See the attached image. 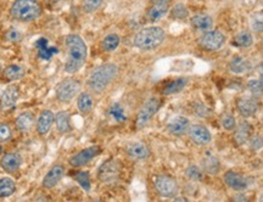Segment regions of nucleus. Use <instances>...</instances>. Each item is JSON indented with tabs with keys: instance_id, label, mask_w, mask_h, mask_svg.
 Wrapping results in <instances>:
<instances>
[{
	"instance_id": "f257e3e1",
	"label": "nucleus",
	"mask_w": 263,
	"mask_h": 202,
	"mask_svg": "<svg viewBox=\"0 0 263 202\" xmlns=\"http://www.w3.org/2000/svg\"><path fill=\"white\" fill-rule=\"evenodd\" d=\"M65 45L68 50V59L65 64L67 74H76L83 67L88 56V48L85 42L78 34H68L65 39Z\"/></svg>"
},
{
	"instance_id": "f03ea898",
	"label": "nucleus",
	"mask_w": 263,
	"mask_h": 202,
	"mask_svg": "<svg viewBox=\"0 0 263 202\" xmlns=\"http://www.w3.org/2000/svg\"><path fill=\"white\" fill-rule=\"evenodd\" d=\"M118 75V67L115 64H104L91 71L88 78V87L95 94H101Z\"/></svg>"
},
{
	"instance_id": "7ed1b4c3",
	"label": "nucleus",
	"mask_w": 263,
	"mask_h": 202,
	"mask_svg": "<svg viewBox=\"0 0 263 202\" xmlns=\"http://www.w3.org/2000/svg\"><path fill=\"white\" fill-rule=\"evenodd\" d=\"M164 38H166V32L162 28L156 27V26H151V27L140 29L134 35L133 45L136 48L140 49V50L150 51L159 48L163 43Z\"/></svg>"
},
{
	"instance_id": "20e7f679",
	"label": "nucleus",
	"mask_w": 263,
	"mask_h": 202,
	"mask_svg": "<svg viewBox=\"0 0 263 202\" xmlns=\"http://www.w3.org/2000/svg\"><path fill=\"white\" fill-rule=\"evenodd\" d=\"M43 14L41 3L37 0H16L10 9L12 19L21 22H31L39 19Z\"/></svg>"
},
{
	"instance_id": "39448f33",
	"label": "nucleus",
	"mask_w": 263,
	"mask_h": 202,
	"mask_svg": "<svg viewBox=\"0 0 263 202\" xmlns=\"http://www.w3.org/2000/svg\"><path fill=\"white\" fill-rule=\"evenodd\" d=\"M161 107V100L156 97H151L144 102V105L141 106V108L138 112L137 121H136V127L138 129H143L149 124V122L153 120L154 116L157 114V111Z\"/></svg>"
},
{
	"instance_id": "423d86ee",
	"label": "nucleus",
	"mask_w": 263,
	"mask_h": 202,
	"mask_svg": "<svg viewBox=\"0 0 263 202\" xmlns=\"http://www.w3.org/2000/svg\"><path fill=\"white\" fill-rule=\"evenodd\" d=\"M81 91V83L74 78H66L55 89L57 99L61 102H70Z\"/></svg>"
},
{
	"instance_id": "0eeeda50",
	"label": "nucleus",
	"mask_w": 263,
	"mask_h": 202,
	"mask_svg": "<svg viewBox=\"0 0 263 202\" xmlns=\"http://www.w3.org/2000/svg\"><path fill=\"white\" fill-rule=\"evenodd\" d=\"M154 185H155L156 193L162 197L173 198L179 193L178 183H177V180L174 178L170 177V175H157L155 178V181H154Z\"/></svg>"
},
{
	"instance_id": "6e6552de",
	"label": "nucleus",
	"mask_w": 263,
	"mask_h": 202,
	"mask_svg": "<svg viewBox=\"0 0 263 202\" xmlns=\"http://www.w3.org/2000/svg\"><path fill=\"white\" fill-rule=\"evenodd\" d=\"M121 173V164L117 160H107L99 167L98 178L103 183L111 184L116 183L120 178Z\"/></svg>"
},
{
	"instance_id": "1a4fd4ad",
	"label": "nucleus",
	"mask_w": 263,
	"mask_h": 202,
	"mask_svg": "<svg viewBox=\"0 0 263 202\" xmlns=\"http://www.w3.org/2000/svg\"><path fill=\"white\" fill-rule=\"evenodd\" d=\"M226 38L222 32L219 31H206L199 39V45L203 50L216 51L219 50L224 45Z\"/></svg>"
},
{
	"instance_id": "9d476101",
	"label": "nucleus",
	"mask_w": 263,
	"mask_h": 202,
	"mask_svg": "<svg viewBox=\"0 0 263 202\" xmlns=\"http://www.w3.org/2000/svg\"><path fill=\"white\" fill-rule=\"evenodd\" d=\"M101 148L98 146V145H94V146H89L87 149H83L80 152L73 155L70 158V164L72 167H83V166L88 164L90 161H93L98 155H100Z\"/></svg>"
},
{
	"instance_id": "9b49d317",
	"label": "nucleus",
	"mask_w": 263,
	"mask_h": 202,
	"mask_svg": "<svg viewBox=\"0 0 263 202\" xmlns=\"http://www.w3.org/2000/svg\"><path fill=\"white\" fill-rule=\"evenodd\" d=\"M20 98V90L16 85H9L0 97V110L8 112L14 110Z\"/></svg>"
},
{
	"instance_id": "f8f14e48",
	"label": "nucleus",
	"mask_w": 263,
	"mask_h": 202,
	"mask_svg": "<svg viewBox=\"0 0 263 202\" xmlns=\"http://www.w3.org/2000/svg\"><path fill=\"white\" fill-rule=\"evenodd\" d=\"M189 138L194 144L200 145V146H205V145L210 144L212 140V135L210 133V131L205 125L201 124H194L190 125L188 131Z\"/></svg>"
},
{
	"instance_id": "ddd939ff",
	"label": "nucleus",
	"mask_w": 263,
	"mask_h": 202,
	"mask_svg": "<svg viewBox=\"0 0 263 202\" xmlns=\"http://www.w3.org/2000/svg\"><path fill=\"white\" fill-rule=\"evenodd\" d=\"M236 107L242 117L249 118L255 116L258 110L257 99L254 97H241L236 100Z\"/></svg>"
},
{
	"instance_id": "4468645a",
	"label": "nucleus",
	"mask_w": 263,
	"mask_h": 202,
	"mask_svg": "<svg viewBox=\"0 0 263 202\" xmlns=\"http://www.w3.org/2000/svg\"><path fill=\"white\" fill-rule=\"evenodd\" d=\"M190 122L184 116H176L167 123V131L170 134L174 135V137H182V135L186 134L189 131Z\"/></svg>"
},
{
	"instance_id": "2eb2a0df",
	"label": "nucleus",
	"mask_w": 263,
	"mask_h": 202,
	"mask_svg": "<svg viewBox=\"0 0 263 202\" xmlns=\"http://www.w3.org/2000/svg\"><path fill=\"white\" fill-rule=\"evenodd\" d=\"M126 152L133 160H146L150 156V149L143 141H132L128 142L126 146Z\"/></svg>"
},
{
	"instance_id": "dca6fc26",
	"label": "nucleus",
	"mask_w": 263,
	"mask_h": 202,
	"mask_svg": "<svg viewBox=\"0 0 263 202\" xmlns=\"http://www.w3.org/2000/svg\"><path fill=\"white\" fill-rule=\"evenodd\" d=\"M65 173V168L62 164H55L49 170V172L43 178V188L45 189H52L57 187L59 181L62 179Z\"/></svg>"
},
{
	"instance_id": "f3484780",
	"label": "nucleus",
	"mask_w": 263,
	"mask_h": 202,
	"mask_svg": "<svg viewBox=\"0 0 263 202\" xmlns=\"http://www.w3.org/2000/svg\"><path fill=\"white\" fill-rule=\"evenodd\" d=\"M55 122V115L51 110H43L37 120V133L39 135H47Z\"/></svg>"
},
{
	"instance_id": "a211bd4d",
	"label": "nucleus",
	"mask_w": 263,
	"mask_h": 202,
	"mask_svg": "<svg viewBox=\"0 0 263 202\" xmlns=\"http://www.w3.org/2000/svg\"><path fill=\"white\" fill-rule=\"evenodd\" d=\"M223 179H224V183L228 185L230 189H233V190L235 191H242L249 187L248 179L234 171L227 172Z\"/></svg>"
},
{
	"instance_id": "6ab92c4d",
	"label": "nucleus",
	"mask_w": 263,
	"mask_h": 202,
	"mask_svg": "<svg viewBox=\"0 0 263 202\" xmlns=\"http://www.w3.org/2000/svg\"><path fill=\"white\" fill-rule=\"evenodd\" d=\"M22 164V157L17 152H9L5 154L4 156L0 160V166L5 172L8 173H14V172L18 171Z\"/></svg>"
},
{
	"instance_id": "aec40b11",
	"label": "nucleus",
	"mask_w": 263,
	"mask_h": 202,
	"mask_svg": "<svg viewBox=\"0 0 263 202\" xmlns=\"http://www.w3.org/2000/svg\"><path fill=\"white\" fill-rule=\"evenodd\" d=\"M235 128L236 129L234 132V141L238 145L246 144L252 135V125L248 121H242Z\"/></svg>"
},
{
	"instance_id": "412c9836",
	"label": "nucleus",
	"mask_w": 263,
	"mask_h": 202,
	"mask_svg": "<svg viewBox=\"0 0 263 202\" xmlns=\"http://www.w3.org/2000/svg\"><path fill=\"white\" fill-rule=\"evenodd\" d=\"M170 12V3H155L147 10L146 17L150 22H157Z\"/></svg>"
},
{
	"instance_id": "4be33fe9",
	"label": "nucleus",
	"mask_w": 263,
	"mask_h": 202,
	"mask_svg": "<svg viewBox=\"0 0 263 202\" xmlns=\"http://www.w3.org/2000/svg\"><path fill=\"white\" fill-rule=\"evenodd\" d=\"M35 48L38 49L39 58L43 59V60H50L52 56L59 52L58 48L49 45V41L47 38H39L35 42Z\"/></svg>"
},
{
	"instance_id": "5701e85b",
	"label": "nucleus",
	"mask_w": 263,
	"mask_h": 202,
	"mask_svg": "<svg viewBox=\"0 0 263 202\" xmlns=\"http://www.w3.org/2000/svg\"><path fill=\"white\" fill-rule=\"evenodd\" d=\"M190 23L195 29H199V31H210L213 27V20L210 15L207 14H196L194 15L192 20H190Z\"/></svg>"
},
{
	"instance_id": "b1692460",
	"label": "nucleus",
	"mask_w": 263,
	"mask_h": 202,
	"mask_svg": "<svg viewBox=\"0 0 263 202\" xmlns=\"http://www.w3.org/2000/svg\"><path fill=\"white\" fill-rule=\"evenodd\" d=\"M201 166H202L203 172H206V173L212 174V175L218 174L219 171H221V163H219V160L211 154H207L202 157Z\"/></svg>"
},
{
	"instance_id": "393cba45",
	"label": "nucleus",
	"mask_w": 263,
	"mask_h": 202,
	"mask_svg": "<svg viewBox=\"0 0 263 202\" xmlns=\"http://www.w3.org/2000/svg\"><path fill=\"white\" fill-rule=\"evenodd\" d=\"M186 84H188V79L186 78H176L164 85L162 93L164 95L178 94L186 87Z\"/></svg>"
},
{
	"instance_id": "a878e982",
	"label": "nucleus",
	"mask_w": 263,
	"mask_h": 202,
	"mask_svg": "<svg viewBox=\"0 0 263 202\" xmlns=\"http://www.w3.org/2000/svg\"><path fill=\"white\" fill-rule=\"evenodd\" d=\"M25 74H26L25 68L22 67L21 65H10L4 69L3 76H4L6 81L15 82V81H18V79L24 78Z\"/></svg>"
},
{
	"instance_id": "bb28decb",
	"label": "nucleus",
	"mask_w": 263,
	"mask_h": 202,
	"mask_svg": "<svg viewBox=\"0 0 263 202\" xmlns=\"http://www.w3.org/2000/svg\"><path fill=\"white\" fill-rule=\"evenodd\" d=\"M34 124V116L32 112H22L21 115L16 118V128L21 132H28Z\"/></svg>"
},
{
	"instance_id": "cd10ccee",
	"label": "nucleus",
	"mask_w": 263,
	"mask_h": 202,
	"mask_svg": "<svg viewBox=\"0 0 263 202\" xmlns=\"http://www.w3.org/2000/svg\"><path fill=\"white\" fill-rule=\"evenodd\" d=\"M55 122H57V128L61 134L68 133L71 131V118L67 111H60L55 116Z\"/></svg>"
},
{
	"instance_id": "c85d7f7f",
	"label": "nucleus",
	"mask_w": 263,
	"mask_h": 202,
	"mask_svg": "<svg viewBox=\"0 0 263 202\" xmlns=\"http://www.w3.org/2000/svg\"><path fill=\"white\" fill-rule=\"evenodd\" d=\"M93 106H94V101L89 93H81V94L78 95L77 107L82 114L84 115L89 114V112L93 110Z\"/></svg>"
},
{
	"instance_id": "c756f323",
	"label": "nucleus",
	"mask_w": 263,
	"mask_h": 202,
	"mask_svg": "<svg viewBox=\"0 0 263 202\" xmlns=\"http://www.w3.org/2000/svg\"><path fill=\"white\" fill-rule=\"evenodd\" d=\"M229 68L233 74L235 75H241L245 74L246 71L250 68V64L245 60L242 56H234L229 62Z\"/></svg>"
},
{
	"instance_id": "7c9ffc66",
	"label": "nucleus",
	"mask_w": 263,
	"mask_h": 202,
	"mask_svg": "<svg viewBox=\"0 0 263 202\" xmlns=\"http://www.w3.org/2000/svg\"><path fill=\"white\" fill-rule=\"evenodd\" d=\"M120 43H121L120 35L116 34V33H110V34H107L106 37L103 39V42H101V48H103L105 51L111 52L116 50L118 45H120Z\"/></svg>"
},
{
	"instance_id": "2f4dec72",
	"label": "nucleus",
	"mask_w": 263,
	"mask_h": 202,
	"mask_svg": "<svg viewBox=\"0 0 263 202\" xmlns=\"http://www.w3.org/2000/svg\"><path fill=\"white\" fill-rule=\"evenodd\" d=\"M233 44H234V46H238V48H250L254 44V38H252L250 32L241 31L235 35Z\"/></svg>"
},
{
	"instance_id": "473e14b6",
	"label": "nucleus",
	"mask_w": 263,
	"mask_h": 202,
	"mask_svg": "<svg viewBox=\"0 0 263 202\" xmlns=\"http://www.w3.org/2000/svg\"><path fill=\"white\" fill-rule=\"evenodd\" d=\"M15 181L10 178H2L0 179V197L5 198L11 196L15 193Z\"/></svg>"
},
{
	"instance_id": "72a5a7b5",
	"label": "nucleus",
	"mask_w": 263,
	"mask_h": 202,
	"mask_svg": "<svg viewBox=\"0 0 263 202\" xmlns=\"http://www.w3.org/2000/svg\"><path fill=\"white\" fill-rule=\"evenodd\" d=\"M72 177H73V179L77 181V183L80 184L81 187L83 188L85 191H90L91 184H90V174H89V172H87V171L76 172V173L72 175Z\"/></svg>"
},
{
	"instance_id": "f704fd0d",
	"label": "nucleus",
	"mask_w": 263,
	"mask_h": 202,
	"mask_svg": "<svg viewBox=\"0 0 263 202\" xmlns=\"http://www.w3.org/2000/svg\"><path fill=\"white\" fill-rule=\"evenodd\" d=\"M170 15L172 19L182 21V20H185L189 16V10L183 3H178V4H176L172 9H171Z\"/></svg>"
},
{
	"instance_id": "c9c22d12",
	"label": "nucleus",
	"mask_w": 263,
	"mask_h": 202,
	"mask_svg": "<svg viewBox=\"0 0 263 202\" xmlns=\"http://www.w3.org/2000/svg\"><path fill=\"white\" fill-rule=\"evenodd\" d=\"M250 26H251L252 31L256 33L263 32V10L256 11L250 17Z\"/></svg>"
},
{
	"instance_id": "e433bc0d",
	"label": "nucleus",
	"mask_w": 263,
	"mask_h": 202,
	"mask_svg": "<svg viewBox=\"0 0 263 202\" xmlns=\"http://www.w3.org/2000/svg\"><path fill=\"white\" fill-rule=\"evenodd\" d=\"M108 114H110L111 117L117 122H124L127 120L123 107L120 104H117V102L111 106L110 110H108Z\"/></svg>"
},
{
	"instance_id": "4c0bfd02",
	"label": "nucleus",
	"mask_w": 263,
	"mask_h": 202,
	"mask_svg": "<svg viewBox=\"0 0 263 202\" xmlns=\"http://www.w3.org/2000/svg\"><path fill=\"white\" fill-rule=\"evenodd\" d=\"M248 89L254 98L257 99L262 97L263 87H262V83L259 82V79H250L248 83Z\"/></svg>"
},
{
	"instance_id": "58836bf2",
	"label": "nucleus",
	"mask_w": 263,
	"mask_h": 202,
	"mask_svg": "<svg viewBox=\"0 0 263 202\" xmlns=\"http://www.w3.org/2000/svg\"><path fill=\"white\" fill-rule=\"evenodd\" d=\"M186 177L194 181H201L203 179V171L197 166H189L185 171Z\"/></svg>"
},
{
	"instance_id": "ea45409f",
	"label": "nucleus",
	"mask_w": 263,
	"mask_h": 202,
	"mask_svg": "<svg viewBox=\"0 0 263 202\" xmlns=\"http://www.w3.org/2000/svg\"><path fill=\"white\" fill-rule=\"evenodd\" d=\"M104 0H82V9L87 14L97 11V10L103 5Z\"/></svg>"
},
{
	"instance_id": "a19ab883",
	"label": "nucleus",
	"mask_w": 263,
	"mask_h": 202,
	"mask_svg": "<svg viewBox=\"0 0 263 202\" xmlns=\"http://www.w3.org/2000/svg\"><path fill=\"white\" fill-rule=\"evenodd\" d=\"M221 123H222V127L224 128L226 131H233V129H235L236 124H238L236 123L234 116L230 114H224L222 116Z\"/></svg>"
},
{
	"instance_id": "79ce46f5",
	"label": "nucleus",
	"mask_w": 263,
	"mask_h": 202,
	"mask_svg": "<svg viewBox=\"0 0 263 202\" xmlns=\"http://www.w3.org/2000/svg\"><path fill=\"white\" fill-rule=\"evenodd\" d=\"M249 146L252 151H258L263 148V138L261 135H251L249 139Z\"/></svg>"
},
{
	"instance_id": "37998d69",
	"label": "nucleus",
	"mask_w": 263,
	"mask_h": 202,
	"mask_svg": "<svg viewBox=\"0 0 263 202\" xmlns=\"http://www.w3.org/2000/svg\"><path fill=\"white\" fill-rule=\"evenodd\" d=\"M12 132L8 124L0 122V142H5L11 139Z\"/></svg>"
},
{
	"instance_id": "c03bdc74",
	"label": "nucleus",
	"mask_w": 263,
	"mask_h": 202,
	"mask_svg": "<svg viewBox=\"0 0 263 202\" xmlns=\"http://www.w3.org/2000/svg\"><path fill=\"white\" fill-rule=\"evenodd\" d=\"M21 38H22L21 33H20V32L17 31V29H15V28L9 29V31L5 33V39H6V41H8V42L16 43V42L21 41Z\"/></svg>"
},
{
	"instance_id": "a18cd8bd",
	"label": "nucleus",
	"mask_w": 263,
	"mask_h": 202,
	"mask_svg": "<svg viewBox=\"0 0 263 202\" xmlns=\"http://www.w3.org/2000/svg\"><path fill=\"white\" fill-rule=\"evenodd\" d=\"M195 112H196L197 116H200V117H206V116L210 115L209 108H207L205 105L200 104V102H199V104L195 105Z\"/></svg>"
},
{
	"instance_id": "49530a36",
	"label": "nucleus",
	"mask_w": 263,
	"mask_h": 202,
	"mask_svg": "<svg viewBox=\"0 0 263 202\" xmlns=\"http://www.w3.org/2000/svg\"><path fill=\"white\" fill-rule=\"evenodd\" d=\"M171 0H154V3H170Z\"/></svg>"
},
{
	"instance_id": "de8ad7c7",
	"label": "nucleus",
	"mask_w": 263,
	"mask_h": 202,
	"mask_svg": "<svg viewBox=\"0 0 263 202\" xmlns=\"http://www.w3.org/2000/svg\"><path fill=\"white\" fill-rule=\"evenodd\" d=\"M45 2L50 3V4H55V3H58V2H59V0H45Z\"/></svg>"
},
{
	"instance_id": "09e8293b",
	"label": "nucleus",
	"mask_w": 263,
	"mask_h": 202,
	"mask_svg": "<svg viewBox=\"0 0 263 202\" xmlns=\"http://www.w3.org/2000/svg\"><path fill=\"white\" fill-rule=\"evenodd\" d=\"M259 82L262 83V87H263V71L261 72V77H259Z\"/></svg>"
},
{
	"instance_id": "8fccbe9b",
	"label": "nucleus",
	"mask_w": 263,
	"mask_h": 202,
	"mask_svg": "<svg viewBox=\"0 0 263 202\" xmlns=\"http://www.w3.org/2000/svg\"><path fill=\"white\" fill-rule=\"evenodd\" d=\"M259 201H262V202H263V194L261 195V196H259Z\"/></svg>"
},
{
	"instance_id": "3c124183",
	"label": "nucleus",
	"mask_w": 263,
	"mask_h": 202,
	"mask_svg": "<svg viewBox=\"0 0 263 202\" xmlns=\"http://www.w3.org/2000/svg\"><path fill=\"white\" fill-rule=\"evenodd\" d=\"M3 71V66H2V64H0V72Z\"/></svg>"
},
{
	"instance_id": "603ef678",
	"label": "nucleus",
	"mask_w": 263,
	"mask_h": 202,
	"mask_svg": "<svg viewBox=\"0 0 263 202\" xmlns=\"http://www.w3.org/2000/svg\"><path fill=\"white\" fill-rule=\"evenodd\" d=\"M2 152H3V148L0 146V154H2Z\"/></svg>"
},
{
	"instance_id": "864d4df0",
	"label": "nucleus",
	"mask_w": 263,
	"mask_h": 202,
	"mask_svg": "<svg viewBox=\"0 0 263 202\" xmlns=\"http://www.w3.org/2000/svg\"><path fill=\"white\" fill-rule=\"evenodd\" d=\"M262 48H263V38H262Z\"/></svg>"
},
{
	"instance_id": "5fc2aeb1",
	"label": "nucleus",
	"mask_w": 263,
	"mask_h": 202,
	"mask_svg": "<svg viewBox=\"0 0 263 202\" xmlns=\"http://www.w3.org/2000/svg\"><path fill=\"white\" fill-rule=\"evenodd\" d=\"M262 120H263V116H262Z\"/></svg>"
}]
</instances>
